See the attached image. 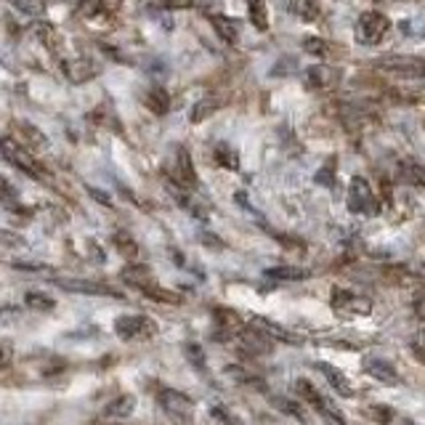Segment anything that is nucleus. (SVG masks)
I'll list each match as a JSON object with an SVG mask.
<instances>
[{
  "label": "nucleus",
  "mask_w": 425,
  "mask_h": 425,
  "mask_svg": "<svg viewBox=\"0 0 425 425\" xmlns=\"http://www.w3.org/2000/svg\"><path fill=\"white\" fill-rule=\"evenodd\" d=\"M391 30V21L380 11H364L357 21V40L364 46H377Z\"/></svg>",
  "instance_id": "nucleus-1"
},
{
  "label": "nucleus",
  "mask_w": 425,
  "mask_h": 425,
  "mask_svg": "<svg viewBox=\"0 0 425 425\" xmlns=\"http://www.w3.org/2000/svg\"><path fill=\"white\" fill-rule=\"evenodd\" d=\"M375 64H377V69L396 75V77H407V80L425 77V59H420V56H383Z\"/></svg>",
  "instance_id": "nucleus-2"
},
{
  "label": "nucleus",
  "mask_w": 425,
  "mask_h": 425,
  "mask_svg": "<svg viewBox=\"0 0 425 425\" xmlns=\"http://www.w3.org/2000/svg\"><path fill=\"white\" fill-rule=\"evenodd\" d=\"M160 404H162V409L168 412L173 420H178V423H189V420L194 417V402L189 399L187 393L165 388V391H160Z\"/></svg>",
  "instance_id": "nucleus-3"
},
{
  "label": "nucleus",
  "mask_w": 425,
  "mask_h": 425,
  "mask_svg": "<svg viewBox=\"0 0 425 425\" xmlns=\"http://www.w3.org/2000/svg\"><path fill=\"white\" fill-rule=\"evenodd\" d=\"M117 335L122 340H141L154 335V322L149 317H141V314H133V317H120L117 324H115Z\"/></svg>",
  "instance_id": "nucleus-4"
},
{
  "label": "nucleus",
  "mask_w": 425,
  "mask_h": 425,
  "mask_svg": "<svg viewBox=\"0 0 425 425\" xmlns=\"http://www.w3.org/2000/svg\"><path fill=\"white\" fill-rule=\"evenodd\" d=\"M295 388L303 393V399H308V402L317 407V412H322V417L330 425H346V423H343V417L338 415V409L332 407V402H327V399H324L322 393L317 391V388H314L308 380H298V383H295Z\"/></svg>",
  "instance_id": "nucleus-5"
},
{
  "label": "nucleus",
  "mask_w": 425,
  "mask_h": 425,
  "mask_svg": "<svg viewBox=\"0 0 425 425\" xmlns=\"http://www.w3.org/2000/svg\"><path fill=\"white\" fill-rule=\"evenodd\" d=\"M62 72L67 75L69 83H88V80H93L99 72H102V67L93 62V59H85V56H80V59H67V62H62Z\"/></svg>",
  "instance_id": "nucleus-6"
},
{
  "label": "nucleus",
  "mask_w": 425,
  "mask_h": 425,
  "mask_svg": "<svg viewBox=\"0 0 425 425\" xmlns=\"http://www.w3.org/2000/svg\"><path fill=\"white\" fill-rule=\"evenodd\" d=\"M306 85L308 88H330L340 80V69L338 67H330V64H314V67L306 69Z\"/></svg>",
  "instance_id": "nucleus-7"
},
{
  "label": "nucleus",
  "mask_w": 425,
  "mask_h": 425,
  "mask_svg": "<svg viewBox=\"0 0 425 425\" xmlns=\"http://www.w3.org/2000/svg\"><path fill=\"white\" fill-rule=\"evenodd\" d=\"M122 8V0H83L80 14L88 19H109Z\"/></svg>",
  "instance_id": "nucleus-8"
},
{
  "label": "nucleus",
  "mask_w": 425,
  "mask_h": 425,
  "mask_svg": "<svg viewBox=\"0 0 425 425\" xmlns=\"http://www.w3.org/2000/svg\"><path fill=\"white\" fill-rule=\"evenodd\" d=\"M3 154H6V160H8V162H14L17 168H21L24 173H30L32 178H40V168L35 165L32 160L27 157V152H24L21 147H17L11 138H6V141H3Z\"/></svg>",
  "instance_id": "nucleus-9"
},
{
  "label": "nucleus",
  "mask_w": 425,
  "mask_h": 425,
  "mask_svg": "<svg viewBox=\"0 0 425 425\" xmlns=\"http://www.w3.org/2000/svg\"><path fill=\"white\" fill-rule=\"evenodd\" d=\"M176 181L184 184V187H194V184H197V178H194V165H191L189 152L184 147H181L178 154H176Z\"/></svg>",
  "instance_id": "nucleus-10"
},
{
  "label": "nucleus",
  "mask_w": 425,
  "mask_h": 425,
  "mask_svg": "<svg viewBox=\"0 0 425 425\" xmlns=\"http://www.w3.org/2000/svg\"><path fill=\"white\" fill-rule=\"evenodd\" d=\"M59 287L69 290V292H88V295H115L117 298V292L109 287H104V285H96V282H80V279H62L59 282Z\"/></svg>",
  "instance_id": "nucleus-11"
},
{
  "label": "nucleus",
  "mask_w": 425,
  "mask_h": 425,
  "mask_svg": "<svg viewBox=\"0 0 425 425\" xmlns=\"http://www.w3.org/2000/svg\"><path fill=\"white\" fill-rule=\"evenodd\" d=\"M335 306L340 311H351V314H370L372 311L367 298H357V295H348V292H335Z\"/></svg>",
  "instance_id": "nucleus-12"
},
{
  "label": "nucleus",
  "mask_w": 425,
  "mask_h": 425,
  "mask_svg": "<svg viewBox=\"0 0 425 425\" xmlns=\"http://www.w3.org/2000/svg\"><path fill=\"white\" fill-rule=\"evenodd\" d=\"M144 102H147L149 112H154V115H168L170 96H168V91H165V88H160V85L149 88V91H147V96H144Z\"/></svg>",
  "instance_id": "nucleus-13"
},
{
  "label": "nucleus",
  "mask_w": 425,
  "mask_h": 425,
  "mask_svg": "<svg viewBox=\"0 0 425 425\" xmlns=\"http://www.w3.org/2000/svg\"><path fill=\"white\" fill-rule=\"evenodd\" d=\"M32 32L46 43V48L51 53H59V48H62V35L56 32V27H51L48 21H35L32 24Z\"/></svg>",
  "instance_id": "nucleus-14"
},
{
  "label": "nucleus",
  "mask_w": 425,
  "mask_h": 425,
  "mask_svg": "<svg viewBox=\"0 0 425 425\" xmlns=\"http://www.w3.org/2000/svg\"><path fill=\"white\" fill-rule=\"evenodd\" d=\"M213 27H216V32H218V37H221L226 46H234L237 43V24H234V19H229V17H223V14H213Z\"/></svg>",
  "instance_id": "nucleus-15"
},
{
  "label": "nucleus",
  "mask_w": 425,
  "mask_h": 425,
  "mask_svg": "<svg viewBox=\"0 0 425 425\" xmlns=\"http://www.w3.org/2000/svg\"><path fill=\"white\" fill-rule=\"evenodd\" d=\"M245 6H247V17H250L255 30L266 32V30H269V11H266V3H263V0H245Z\"/></svg>",
  "instance_id": "nucleus-16"
},
{
  "label": "nucleus",
  "mask_w": 425,
  "mask_h": 425,
  "mask_svg": "<svg viewBox=\"0 0 425 425\" xmlns=\"http://www.w3.org/2000/svg\"><path fill=\"white\" fill-rule=\"evenodd\" d=\"M253 327H258L261 332H266V335H272V338H276V340H285V343H301V335L287 332V330H282V327H276V324L261 319V317H255L253 319Z\"/></svg>",
  "instance_id": "nucleus-17"
},
{
  "label": "nucleus",
  "mask_w": 425,
  "mask_h": 425,
  "mask_svg": "<svg viewBox=\"0 0 425 425\" xmlns=\"http://www.w3.org/2000/svg\"><path fill=\"white\" fill-rule=\"evenodd\" d=\"M370 184L364 181V178H354L351 181V210H364L367 202H370Z\"/></svg>",
  "instance_id": "nucleus-18"
},
{
  "label": "nucleus",
  "mask_w": 425,
  "mask_h": 425,
  "mask_svg": "<svg viewBox=\"0 0 425 425\" xmlns=\"http://www.w3.org/2000/svg\"><path fill=\"white\" fill-rule=\"evenodd\" d=\"M290 8L303 19V21H319L322 17V8H319V0H292Z\"/></svg>",
  "instance_id": "nucleus-19"
},
{
  "label": "nucleus",
  "mask_w": 425,
  "mask_h": 425,
  "mask_svg": "<svg viewBox=\"0 0 425 425\" xmlns=\"http://www.w3.org/2000/svg\"><path fill=\"white\" fill-rule=\"evenodd\" d=\"M319 370L327 375V380L335 386V391L343 393V396H354V388H351V383L346 380V375H340L332 364H327V361H319Z\"/></svg>",
  "instance_id": "nucleus-20"
},
{
  "label": "nucleus",
  "mask_w": 425,
  "mask_h": 425,
  "mask_svg": "<svg viewBox=\"0 0 425 425\" xmlns=\"http://www.w3.org/2000/svg\"><path fill=\"white\" fill-rule=\"evenodd\" d=\"M133 409H136V396L125 393V396H120L117 402H112V404L106 407V415H109V417H128Z\"/></svg>",
  "instance_id": "nucleus-21"
},
{
  "label": "nucleus",
  "mask_w": 425,
  "mask_h": 425,
  "mask_svg": "<svg viewBox=\"0 0 425 425\" xmlns=\"http://www.w3.org/2000/svg\"><path fill=\"white\" fill-rule=\"evenodd\" d=\"M269 276L272 279H287V282H295V279H306L308 272L306 269H290V266H276V269H269Z\"/></svg>",
  "instance_id": "nucleus-22"
},
{
  "label": "nucleus",
  "mask_w": 425,
  "mask_h": 425,
  "mask_svg": "<svg viewBox=\"0 0 425 425\" xmlns=\"http://www.w3.org/2000/svg\"><path fill=\"white\" fill-rule=\"evenodd\" d=\"M14 6H17L19 11L30 14V17H43V14H46V8H48V3H46V0H14Z\"/></svg>",
  "instance_id": "nucleus-23"
},
{
  "label": "nucleus",
  "mask_w": 425,
  "mask_h": 425,
  "mask_svg": "<svg viewBox=\"0 0 425 425\" xmlns=\"http://www.w3.org/2000/svg\"><path fill=\"white\" fill-rule=\"evenodd\" d=\"M216 109H218V99H202V102L191 109V122H200V120H205L210 112H216Z\"/></svg>",
  "instance_id": "nucleus-24"
},
{
  "label": "nucleus",
  "mask_w": 425,
  "mask_h": 425,
  "mask_svg": "<svg viewBox=\"0 0 425 425\" xmlns=\"http://www.w3.org/2000/svg\"><path fill=\"white\" fill-rule=\"evenodd\" d=\"M367 372L375 375L377 380H386V383H399V375L388 370V364H380V361H372L370 367H367Z\"/></svg>",
  "instance_id": "nucleus-25"
},
{
  "label": "nucleus",
  "mask_w": 425,
  "mask_h": 425,
  "mask_svg": "<svg viewBox=\"0 0 425 425\" xmlns=\"http://www.w3.org/2000/svg\"><path fill=\"white\" fill-rule=\"evenodd\" d=\"M303 48L308 53H314V56H330V51H332L330 40H322V37H308L306 43H303Z\"/></svg>",
  "instance_id": "nucleus-26"
},
{
  "label": "nucleus",
  "mask_w": 425,
  "mask_h": 425,
  "mask_svg": "<svg viewBox=\"0 0 425 425\" xmlns=\"http://www.w3.org/2000/svg\"><path fill=\"white\" fill-rule=\"evenodd\" d=\"M216 160L221 162L223 168H229V170L237 168V154L232 152L229 147H218V149H216Z\"/></svg>",
  "instance_id": "nucleus-27"
},
{
  "label": "nucleus",
  "mask_w": 425,
  "mask_h": 425,
  "mask_svg": "<svg viewBox=\"0 0 425 425\" xmlns=\"http://www.w3.org/2000/svg\"><path fill=\"white\" fill-rule=\"evenodd\" d=\"M27 303L32 308H53V301L48 295H37V292H30L27 295Z\"/></svg>",
  "instance_id": "nucleus-28"
},
{
  "label": "nucleus",
  "mask_w": 425,
  "mask_h": 425,
  "mask_svg": "<svg viewBox=\"0 0 425 425\" xmlns=\"http://www.w3.org/2000/svg\"><path fill=\"white\" fill-rule=\"evenodd\" d=\"M162 8H191L194 0H160Z\"/></svg>",
  "instance_id": "nucleus-29"
},
{
  "label": "nucleus",
  "mask_w": 425,
  "mask_h": 425,
  "mask_svg": "<svg viewBox=\"0 0 425 425\" xmlns=\"http://www.w3.org/2000/svg\"><path fill=\"white\" fill-rule=\"evenodd\" d=\"M210 412H213L216 417H221V420H223V423H226V425H239L237 420H234V417H229V415H226V409H223L221 404H216V407H210Z\"/></svg>",
  "instance_id": "nucleus-30"
},
{
  "label": "nucleus",
  "mask_w": 425,
  "mask_h": 425,
  "mask_svg": "<svg viewBox=\"0 0 425 425\" xmlns=\"http://www.w3.org/2000/svg\"><path fill=\"white\" fill-rule=\"evenodd\" d=\"M330 170H332V160H330V165L317 176V181H322V184H330Z\"/></svg>",
  "instance_id": "nucleus-31"
},
{
  "label": "nucleus",
  "mask_w": 425,
  "mask_h": 425,
  "mask_svg": "<svg viewBox=\"0 0 425 425\" xmlns=\"http://www.w3.org/2000/svg\"><path fill=\"white\" fill-rule=\"evenodd\" d=\"M407 425H412V423H407Z\"/></svg>",
  "instance_id": "nucleus-32"
}]
</instances>
